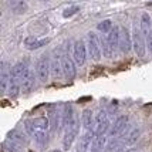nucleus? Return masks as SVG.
Instances as JSON below:
<instances>
[{"mask_svg":"<svg viewBox=\"0 0 152 152\" xmlns=\"http://www.w3.org/2000/svg\"><path fill=\"white\" fill-rule=\"evenodd\" d=\"M80 131V121L77 117H74L73 121L66 126V134H64V138H63V148L64 149H70V146L73 145L74 139L77 138Z\"/></svg>","mask_w":152,"mask_h":152,"instance_id":"f257e3e1","label":"nucleus"},{"mask_svg":"<svg viewBox=\"0 0 152 152\" xmlns=\"http://www.w3.org/2000/svg\"><path fill=\"white\" fill-rule=\"evenodd\" d=\"M51 73V63L47 56H41L37 60V64H36V74H37V78L41 83H47L48 77Z\"/></svg>","mask_w":152,"mask_h":152,"instance_id":"f03ea898","label":"nucleus"},{"mask_svg":"<svg viewBox=\"0 0 152 152\" xmlns=\"http://www.w3.org/2000/svg\"><path fill=\"white\" fill-rule=\"evenodd\" d=\"M88 54H90V57L91 60L94 61H99L101 60V56H102V48L99 46V40L97 37V34L95 33H88Z\"/></svg>","mask_w":152,"mask_h":152,"instance_id":"7ed1b4c3","label":"nucleus"},{"mask_svg":"<svg viewBox=\"0 0 152 152\" xmlns=\"http://www.w3.org/2000/svg\"><path fill=\"white\" fill-rule=\"evenodd\" d=\"M132 48L135 54H137V57L139 58H142L144 56H145V40H144V34L141 31V28H137V27H134V31H132Z\"/></svg>","mask_w":152,"mask_h":152,"instance_id":"20e7f679","label":"nucleus"},{"mask_svg":"<svg viewBox=\"0 0 152 152\" xmlns=\"http://www.w3.org/2000/svg\"><path fill=\"white\" fill-rule=\"evenodd\" d=\"M110 119H108V115H107V111H99L98 115L95 117V129L94 132L95 135H105L108 131H110Z\"/></svg>","mask_w":152,"mask_h":152,"instance_id":"39448f33","label":"nucleus"},{"mask_svg":"<svg viewBox=\"0 0 152 152\" xmlns=\"http://www.w3.org/2000/svg\"><path fill=\"white\" fill-rule=\"evenodd\" d=\"M73 57L77 66H84L87 60V48L83 40H77L73 47Z\"/></svg>","mask_w":152,"mask_h":152,"instance_id":"423d86ee","label":"nucleus"},{"mask_svg":"<svg viewBox=\"0 0 152 152\" xmlns=\"http://www.w3.org/2000/svg\"><path fill=\"white\" fill-rule=\"evenodd\" d=\"M61 67H63V74L67 80H73L75 77V61L68 54L61 56Z\"/></svg>","mask_w":152,"mask_h":152,"instance_id":"0eeeda50","label":"nucleus"},{"mask_svg":"<svg viewBox=\"0 0 152 152\" xmlns=\"http://www.w3.org/2000/svg\"><path fill=\"white\" fill-rule=\"evenodd\" d=\"M20 86H21V90H23L24 94L30 93L36 88V75L30 68H27L26 73L23 74V77L20 80Z\"/></svg>","mask_w":152,"mask_h":152,"instance_id":"6e6552de","label":"nucleus"},{"mask_svg":"<svg viewBox=\"0 0 152 152\" xmlns=\"http://www.w3.org/2000/svg\"><path fill=\"white\" fill-rule=\"evenodd\" d=\"M132 48V37L128 31V28L125 27H121L119 30V50L124 54L129 53Z\"/></svg>","mask_w":152,"mask_h":152,"instance_id":"1a4fd4ad","label":"nucleus"},{"mask_svg":"<svg viewBox=\"0 0 152 152\" xmlns=\"http://www.w3.org/2000/svg\"><path fill=\"white\" fill-rule=\"evenodd\" d=\"M128 126V115H121L114 121V124L110 128V135L111 137H117L119 134H122L125 131V128Z\"/></svg>","mask_w":152,"mask_h":152,"instance_id":"9d476101","label":"nucleus"},{"mask_svg":"<svg viewBox=\"0 0 152 152\" xmlns=\"http://www.w3.org/2000/svg\"><path fill=\"white\" fill-rule=\"evenodd\" d=\"M94 137H95V132L91 131V129H88V131H86V132L83 134L78 139V144H77V152H87L88 151V148L91 145Z\"/></svg>","mask_w":152,"mask_h":152,"instance_id":"9b49d317","label":"nucleus"},{"mask_svg":"<svg viewBox=\"0 0 152 152\" xmlns=\"http://www.w3.org/2000/svg\"><path fill=\"white\" fill-rule=\"evenodd\" d=\"M27 68H28V67H27V64L24 61L16 63V64L12 67V70H10V78L14 80V81H17V83H20V80L23 77V74L26 73Z\"/></svg>","mask_w":152,"mask_h":152,"instance_id":"f8f14e48","label":"nucleus"},{"mask_svg":"<svg viewBox=\"0 0 152 152\" xmlns=\"http://www.w3.org/2000/svg\"><path fill=\"white\" fill-rule=\"evenodd\" d=\"M7 139L13 141L14 144H17V145H20V146L28 145V138H27L21 131H19V129H12L10 132L7 134Z\"/></svg>","mask_w":152,"mask_h":152,"instance_id":"ddd939ff","label":"nucleus"},{"mask_svg":"<svg viewBox=\"0 0 152 152\" xmlns=\"http://www.w3.org/2000/svg\"><path fill=\"white\" fill-rule=\"evenodd\" d=\"M119 30H121L119 27L114 26L111 28V31L107 34V37H105V40L108 41V44L111 46V48H113L114 51L119 47Z\"/></svg>","mask_w":152,"mask_h":152,"instance_id":"4468645a","label":"nucleus"},{"mask_svg":"<svg viewBox=\"0 0 152 152\" xmlns=\"http://www.w3.org/2000/svg\"><path fill=\"white\" fill-rule=\"evenodd\" d=\"M50 43V39H37V37H27L24 40V44L28 50H37L40 47L46 46Z\"/></svg>","mask_w":152,"mask_h":152,"instance_id":"2eb2a0df","label":"nucleus"},{"mask_svg":"<svg viewBox=\"0 0 152 152\" xmlns=\"http://www.w3.org/2000/svg\"><path fill=\"white\" fill-rule=\"evenodd\" d=\"M61 115H63V117H61V126H63V128H66V126L73 121L74 117H75L73 107L70 105V104L64 105V110H63V114H61Z\"/></svg>","mask_w":152,"mask_h":152,"instance_id":"dca6fc26","label":"nucleus"},{"mask_svg":"<svg viewBox=\"0 0 152 152\" xmlns=\"http://www.w3.org/2000/svg\"><path fill=\"white\" fill-rule=\"evenodd\" d=\"M81 124L83 126L86 128V131L91 129L93 128V124H94V114L90 108H86L83 114H81Z\"/></svg>","mask_w":152,"mask_h":152,"instance_id":"f3484780","label":"nucleus"},{"mask_svg":"<svg viewBox=\"0 0 152 152\" xmlns=\"http://www.w3.org/2000/svg\"><path fill=\"white\" fill-rule=\"evenodd\" d=\"M27 9H28V6H27L26 1H23V0H10V10L14 14L26 13Z\"/></svg>","mask_w":152,"mask_h":152,"instance_id":"a211bd4d","label":"nucleus"},{"mask_svg":"<svg viewBox=\"0 0 152 152\" xmlns=\"http://www.w3.org/2000/svg\"><path fill=\"white\" fill-rule=\"evenodd\" d=\"M141 31L145 37L151 34V16L148 13H142L141 16Z\"/></svg>","mask_w":152,"mask_h":152,"instance_id":"6ab92c4d","label":"nucleus"},{"mask_svg":"<svg viewBox=\"0 0 152 152\" xmlns=\"http://www.w3.org/2000/svg\"><path fill=\"white\" fill-rule=\"evenodd\" d=\"M34 141L36 144L40 146V148H44L48 142V135H47V131H40V129H36L34 132Z\"/></svg>","mask_w":152,"mask_h":152,"instance_id":"aec40b11","label":"nucleus"},{"mask_svg":"<svg viewBox=\"0 0 152 152\" xmlns=\"http://www.w3.org/2000/svg\"><path fill=\"white\" fill-rule=\"evenodd\" d=\"M10 86V74L4 70V64H3V70H1V77H0V93L4 94L9 90Z\"/></svg>","mask_w":152,"mask_h":152,"instance_id":"412c9836","label":"nucleus"},{"mask_svg":"<svg viewBox=\"0 0 152 152\" xmlns=\"http://www.w3.org/2000/svg\"><path fill=\"white\" fill-rule=\"evenodd\" d=\"M33 124L36 126V129H40V131H47L50 128V118L47 117H39V118L33 119Z\"/></svg>","mask_w":152,"mask_h":152,"instance_id":"4be33fe9","label":"nucleus"},{"mask_svg":"<svg viewBox=\"0 0 152 152\" xmlns=\"http://www.w3.org/2000/svg\"><path fill=\"white\" fill-rule=\"evenodd\" d=\"M124 142H121L119 139L114 138V139H110L107 142V146H105V151L107 152H118L121 151V148H124Z\"/></svg>","mask_w":152,"mask_h":152,"instance_id":"5701e85b","label":"nucleus"},{"mask_svg":"<svg viewBox=\"0 0 152 152\" xmlns=\"http://www.w3.org/2000/svg\"><path fill=\"white\" fill-rule=\"evenodd\" d=\"M107 146V138L105 135H95L93 139V145H91V148L93 149H97V151H101L102 152V149Z\"/></svg>","mask_w":152,"mask_h":152,"instance_id":"b1692460","label":"nucleus"},{"mask_svg":"<svg viewBox=\"0 0 152 152\" xmlns=\"http://www.w3.org/2000/svg\"><path fill=\"white\" fill-rule=\"evenodd\" d=\"M139 135H141V128H134V129H131V132L128 134L125 137V139H124V144H125V145H134V144L138 141Z\"/></svg>","mask_w":152,"mask_h":152,"instance_id":"393cba45","label":"nucleus"},{"mask_svg":"<svg viewBox=\"0 0 152 152\" xmlns=\"http://www.w3.org/2000/svg\"><path fill=\"white\" fill-rule=\"evenodd\" d=\"M51 73L56 78H60L63 74V67H61V58H54L51 61Z\"/></svg>","mask_w":152,"mask_h":152,"instance_id":"a878e982","label":"nucleus"},{"mask_svg":"<svg viewBox=\"0 0 152 152\" xmlns=\"http://www.w3.org/2000/svg\"><path fill=\"white\" fill-rule=\"evenodd\" d=\"M113 21L110 19H107V20H102L101 23H98V26H97V30L98 31H101V33H110L111 31V28H113Z\"/></svg>","mask_w":152,"mask_h":152,"instance_id":"bb28decb","label":"nucleus"},{"mask_svg":"<svg viewBox=\"0 0 152 152\" xmlns=\"http://www.w3.org/2000/svg\"><path fill=\"white\" fill-rule=\"evenodd\" d=\"M101 48H102V56L104 57H107V58H111L114 54V50L111 48V46L108 44V41H107L105 39L101 40Z\"/></svg>","mask_w":152,"mask_h":152,"instance_id":"cd10ccee","label":"nucleus"},{"mask_svg":"<svg viewBox=\"0 0 152 152\" xmlns=\"http://www.w3.org/2000/svg\"><path fill=\"white\" fill-rule=\"evenodd\" d=\"M80 7L78 6H71V7H67L66 10L63 12V17H66V19H68V17H71V16H74L75 13H78Z\"/></svg>","mask_w":152,"mask_h":152,"instance_id":"c85d7f7f","label":"nucleus"},{"mask_svg":"<svg viewBox=\"0 0 152 152\" xmlns=\"http://www.w3.org/2000/svg\"><path fill=\"white\" fill-rule=\"evenodd\" d=\"M146 44H148V50H149V53L152 54V33L146 37Z\"/></svg>","mask_w":152,"mask_h":152,"instance_id":"c756f323","label":"nucleus"},{"mask_svg":"<svg viewBox=\"0 0 152 152\" xmlns=\"http://www.w3.org/2000/svg\"><path fill=\"white\" fill-rule=\"evenodd\" d=\"M125 152H138L137 149H128V151H125Z\"/></svg>","mask_w":152,"mask_h":152,"instance_id":"7c9ffc66","label":"nucleus"},{"mask_svg":"<svg viewBox=\"0 0 152 152\" xmlns=\"http://www.w3.org/2000/svg\"><path fill=\"white\" fill-rule=\"evenodd\" d=\"M91 152H101V151H97V149H93V148H91Z\"/></svg>","mask_w":152,"mask_h":152,"instance_id":"2f4dec72","label":"nucleus"},{"mask_svg":"<svg viewBox=\"0 0 152 152\" xmlns=\"http://www.w3.org/2000/svg\"><path fill=\"white\" fill-rule=\"evenodd\" d=\"M53 152H61V151H57V149H56V151H53Z\"/></svg>","mask_w":152,"mask_h":152,"instance_id":"473e14b6","label":"nucleus"},{"mask_svg":"<svg viewBox=\"0 0 152 152\" xmlns=\"http://www.w3.org/2000/svg\"><path fill=\"white\" fill-rule=\"evenodd\" d=\"M40 1H47V0H40Z\"/></svg>","mask_w":152,"mask_h":152,"instance_id":"72a5a7b5","label":"nucleus"}]
</instances>
